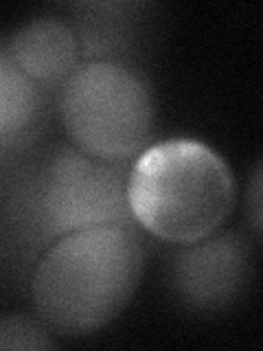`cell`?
I'll return each instance as SVG.
<instances>
[{
	"instance_id": "obj_4",
	"label": "cell",
	"mask_w": 263,
	"mask_h": 351,
	"mask_svg": "<svg viewBox=\"0 0 263 351\" xmlns=\"http://www.w3.org/2000/svg\"><path fill=\"white\" fill-rule=\"evenodd\" d=\"M125 182L127 176L118 162L88 156L77 147L55 154L38 182L36 197L47 235L58 239L90 226H134Z\"/></svg>"
},
{
	"instance_id": "obj_7",
	"label": "cell",
	"mask_w": 263,
	"mask_h": 351,
	"mask_svg": "<svg viewBox=\"0 0 263 351\" xmlns=\"http://www.w3.org/2000/svg\"><path fill=\"white\" fill-rule=\"evenodd\" d=\"M38 84L14 60L9 47H0V141L25 132L38 114Z\"/></svg>"
},
{
	"instance_id": "obj_6",
	"label": "cell",
	"mask_w": 263,
	"mask_h": 351,
	"mask_svg": "<svg viewBox=\"0 0 263 351\" xmlns=\"http://www.w3.org/2000/svg\"><path fill=\"white\" fill-rule=\"evenodd\" d=\"M11 55L38 86L64 84L79 66V40L62 18L42 16L27 22L11 40Z\"/></svg>"
},
{
	"instance_id": "obj_9",
	"label": "cell",
	"mask_w": 263,
	"mask_h": 351,
	"mask_svg": "<svg viewBox=\"0 0 263 351\" xmlns=\"http://www.w3.org/2000/svg\"><path fill=\"white\" fill-rule=\"evenodd\" d=\"M246 211L250 215V226L255 233H261V162L255 165L252 178L246 193Z\"/></svg>"
},
{
	"instance_id": "obj_8",
	"label": "cell",
	"mask_w": 263,
	"mask_h": 351,
	"mask_svg": "<svg viewBox=\"0 0 263 351\" xmlns=\"http://www.w3.org/2000/svg\"><path fill=\"white\" fill-rule=\"evenodd\" d=\"M53 332L44 325L42 318L27 314H9L0 318V349H53Z\"/></svg>"
},
{
	"instance_id": "obj_1",
	"label": "cell",
	"mask_w": 263,
	"mask_h": 351,
	"mask_svg": "<svg viewBox=\"0 0 263 351\" xmlns=\"http://www.w3.org/2000/svg\"><path fill=\"white\" fill-rule=\"evenodd\" d=\"M142 277L134 226L103 224L58 237L31 277V299L51 332L84 336L125 310Z\"/></svg>"
},
{
	"instance_id": "obj_2",
	"label": "cell",
	"mask_w": 263,
	"mask_h": 351,
	"mask_svg": "<svg viewBox=\"0 0 263 351\" xmlns=\"http://www.w3.org/2000/svg\"><path fill=\"white\" fill-rule=\"evenodd\" d=\"M134 224L171 244H193L226 222L235 178L219 154L195 138H169L142 149L127 171Z\"/></svg>"
},
{
	"instance_id": "obj_5",
	"label": "cell",
	"mask_w": 263,
	"mask_h": 351,
	"mask_svg": "<svg viewBox=\"0 0 263 351\" xmlns=\"http://www.w3.org/2000/svg\"><path fill=\"white\" fill-rule=\"evenodd\" d=\"M248 274V241L237 230L184 244L169 268V279L180 301L202 312L224 310L237 301L246 290Z\"/></svg>"
},
{
	"instance_id": "obj_3",
	"label": "cell",
	"mask_w": 263,
	"mask_h": 351,
	"mask_svg": "<svg viewBox=\"0 0 263 351\" xmlns=\"http://www.w3.org/2000/svg\"><path fill=\"white\" fill-rule=\"evenodd\" d=\"M60 117L77 149L108 162H125L147 147L153 97L127 64L88 60L62 84Z\"/></svg>"
}]
</instances>
